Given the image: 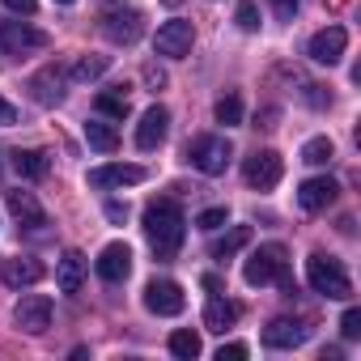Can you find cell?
Returning <instances> with one entry per match:
<instances>
[{
    "instance_id": "6da1fadb",
    "label": "cell",
    "mask_w": 361,
    "mask_h": 361,
    "mask_svg": "<svg viewBox=\"0 0 361 361\" xmlns=\"http://www.w3.org/2000/svg\"><path fill=\"white\" fill-rule=\"evenodd\" d=\"M145 238L153 243L157 259H174V251L183 247V234H188V221H183V209L174 200H153L145 204Z\"/></svg>"
},
{
    "instance_id": "7a4b0ae2",
    "label": "cell",
    "mask_w": 361,
    "mask_h": 361,
    "mask_svg": "<svg viewBox=\"0 0 361 361\" xmlns=\"http://www.w3.org/2000/svg\"><path fill=\"white\" fill-rule=\"evenodd\" d=\"M243 281L251 289H264L272 281H281L285 293H293V281H289V259H285V247L281 243H264L259 251H251V259L243 264Z\"/></svg>"
},
{
    "instance_id": "3957f363",
    "label": "cell",
    "mask_w": 361,
    "mask_h": 361,
    "mask_svg": "<svg viewBox=\"0 0 361 361\" xmlns=\"http://www.w3.org/2000/svg\"><path fill=\"white\" fill-rule=\"evenodd\" d=\"M306 281H310L314 293L336 298V302H344V298L353 293V281H348L344 264H340L336 255H323V251H314V255L306 259Z\"/></svg>"
},
{
    "instance_id": "277c9868",
    "label": "cell",
    "mask_w": 361,
    "mask_h": 361,
    "mask_svg": "<svg viewBox=\"0 0 361 361\" xmlns=\"http://www.w3.org/2000/svg\"><path fill=\"white\" fill-rule=\"evenodd\" d=\"M188 157H192V166H196L200 174H226V166H230L234 149H230V140H226V136L204 132V136H196V140L188 145Z\"/></svg>"
},
{
    "instance_id": "5b68a950",
    "label": "cell",
    "mask_w": 361,
    "mask_h": 361,
    "mask_svg": "<svg viewBox=\"0 0 361 361\" xmlns=\"http://www.w3.org/2000/svg\"><path fill=\"white\" fill-rule=\"evenodd\" d=\"M192 43H196V30H192V22H183V18L161 22L157 35H153V47H157V56H166V60L192 56Z\"/></svg>"
},
{
    "instance_id": "8992f818",
    "label": "cell",
    "mask_w": 361,
    "mask_h": 361,
    "mask_svg": "<svg viewBox=\"0 0 361 361\" xmlns=\"http://www.w3.org/2000/svg\"><path fill=\"white\" fill-rule=\"evenodd\" d=\"M243 174H247V183H251L255 192H272V188L281 183V174H285V161H281L276 149H255V153L247 157Z\"/></svg>"
},
{
    "instance_id": "52a82bcc",
    "label": "cell",
    "mask_w": 361,
    "mask_h": 361,
    "mask_svg": "<svg viewBox=\"0 0 361 361\" xmlns=\"http://www.w3.org/2000/svg\"><path fill=\"white\" fill-rule=\"evenodd\" d=\"M188 298H183V285L178 281H149L145 285V310L149 314H161V319H174V314H183Z\"/></svg>"
},
{
    "instance_id": "ba28073f",
    "label": "cell",
    "mask_w": 361,
    "mask_h": 361,
    "mask_svg": "<svg viewBox=\"0 0 361 361\" xmlns=\"http://www.w3.org/2000/svg\"><path fill=\"white\" fill-rule=\"evenodd\" d=\"M51 39L47 30L39 26H26V22H0V51H9V56H26V51H43Z\"/></svg>"
},
{
    "instance_id": "9c48e42d",
    "label": "cell",
    "mask_w": 361,
    "mask_h": 361,
    "mask_svg": "<svg viewBox=\"0 0 361 361\" xmlns=\"http://www.w3.org/2000/svg\"><path fill=\"white\" fill-rule=\"evenodd\" d=\"M149 170L136 166V161H111V166H98L90 170V188H136L145 183Z\"/></svg>"
},
{
    "instance_id": "30bf717a",
    "label": "cell",
    "mask_w": 361,
    "mask_h": 361,
    "mask_svg": "<svg viewBox=\"0 0 361 361\" xmlns=\"http://www.w3.org/2000/svg\"><path fill=\"white\" fill-rule=\"evenodd\" d=\"M94 268H98V276H102L106 285L128 281V272H132V247H128V243H106V247L98 251Z\"/></svg>"
},
{
    "instance_id": "8fae6325",
    "label": "cell",
    "mask_w": 361,
    "mask_h": 361,
    "mask_svg": "<svg viewBox=\"0 0 361 361\" xmlns=\"http://www.w3.org/2000/svg\"><path fill=\"white\" fill-rule=\"evenodd\" d=\"M13 323H18L22 331H30V336L47 331V327H51V302H47L43 293H26V298L13 306Z\"/></svg>"
},
{
    "instance_id": "7c38bea8",
    "label": "cell",
    "mask_w": 361,
    "mask_h": 361,
    "mask_svg": "<svg viewBox=\"0 0 361 361\" xmlns=\"http://www.w3.org/2000/svg\"><path fill=\"white\" fill-rule=\"evenodd\" d=\"M102 30H106V39H111V43L132 47V43L145 35V18H140L136 9H111V13L102 18Z\"/></svg>"
},
{
    "instance_id": "4fadbf2b",
    "label": "cell",
    "mask_w": 361,
    "mask_h": 361,
    "mask_svg": "<svg viewBox=\"0 0 361 361\" xmlns=\"http://www.w3.org/2000/svg\"><path fill=\"white\" fill-rule=\"evenodd\" d=\"M344 47H348V30H344V26H323V30L310 39V60L331 68V64H340Z\"/></svg>"
},
{
    "instance_id": "5bb4252c",
    "label": "cell",
    "mask_w": 361,
    "mask_h": 361,
    "mask_svg": "<svg viewBox=\"0 0 361 361\" xmlns=\"http://www.w3.org/2000/svg\"><path fill=\"white\" fill-rule=\"evenodd\" d=\"M166 132H170V111L153 102V106L140 115V123H136V149H145V153L157 149V145L166 140Z\"/></svg>"
},
{
    "instance_id": "9a60e30c",
    "label": "cell",
    "mask_w": 361,
    "mask_h": 361,
    "mask_svg": "<svg viewBox=\"0 0 361 361\" xmlns=\"http://www.w3.org/2000/svg\"><path fill=\"white\" fill-rule=\"evenodd\" d=\"M336 196H340V183H336V178H327V174H319V178H306V183L298 188V204H302L306 213H319V209H327Z\"/></svg>"
},
{
    "instance_id": "2e32d148",
    "label": "cell",
    "mask_w": 361,
    "mask_h": 361,
    "mask_svg": "<svg viewBox=\"0 0 361 361\" xmlns=\"http://www.w3.org/2000/svg\"><path fill=\"white\" fill-rule=\"evenodd\" d=\"M64 81H68V77H64L56 64H47L43 73L30 77V98H35L39 106H56V102L64 98Z\"/></svg>"
},
{
    "instance_id": "e0dca14e",
    "label": "cell",
    "mask_w": 361,
    "mask_h": 361,
    "mask_svg": "<svg viewBox=\"0 0 361 361\" xmlns=\"http://www.w3.org/2000/svg\"><path fill=\"white\" fill-rule=\"evenodd\" d=\"M306 336H310V327L298 323V319H272L264 327V344L268 348H298V344H306Z\"/></svg>"
},
{
    "instance_id": "ac0fdd59",
    "label": "cell",
    "mask_w": 361,
    "mask_h": 361,
    "mask_svg": "<svg viewBox=\"0 0 361 361\" xmlns=\"http://www.w3.org/2000/svg\"><path fill=\"white\" fill-rule=\"evenodd\" d=\"M0 281L9 289H26V285H39L43 281V264L30 259V255H18V259H5L0 264Z\"/></svg>"
},
{
    "instance_id": "d6986e66",
    "label": "cell",
    "mask_w": 361,
    "mask_h": 361,
    "mask_svg": "<svg viewBox=\"0 0 361 361\" xmlns=\"http://www.w3.org/2000/svg\"><path fill=\"white\" fill-rule=\"evenodd\" d=\"M9 213L18 217V226L22 230H43L47 226V213H43V204L35 200V192H9Z\"/></svg>"
},
{
    "instance_id": "ffe728a7",
    "label": "cell",
    "mask_w": 361,
    "mask_h": 361,
    "mask_svg": "<svg viewBox=\"0 0 361 361\" xmlns=\"http://www.w3.org/2000/svg\"><path fill=\"white\" fill-rule=\"evenodd\" d=\"M56 285L64 298H77L85 285V255L81 251H64V259L56 264Z\"/></svg>"
},
{
    "instance_id": "44dd1931",
    "label": "cell",
    "mask_w": 361,
    "mask_h": 361,
    "mask_svg": "<svg viewBox=\"0 0 361 361\" xmlns=\"http://www.w3.org/2000/svg\"><path fill=\"white\" fill-rule=\"evenodd\" d=\"M234 323H238V306H234L230 298L213 293L209 306H204V327H209V331H226V327H234Z\"/></svg>"
},
{
    "instance_id": "7402d4cb",
    "label": "cell",
    "mask_w": 361,
    "mask_h": 361,
    "mask_svg": "<svg viewBox=\"0 0 361 361\" xmlns=\"http://www.w3.org/2000/svg\"><path fill=\"white\" fill-rule=\"evenodd\" d=\"M243 247H251V226H230V230L209 247V255H213V259H234Z\"/></svg>"
},
{
    "instance_id": "603a6c76",
    "label": "cell",
    "mask_w": 361,
    "mask_h": 361,
    "mask_svg": "<svg viewBox=\"0 0 361 361\" xmlns=\"http://www.w3.org/2000/svg\"><path fill=\"white\" fill-rule=\"evenodd\" d=\"M13 170L26 178V183H39V178L47 174V153H39V149H18V153H13Z\"/></svg>"
},
{
    "instance_id": "cb8c5ba5",
    "label": "cell",
    "mask_w": 361,
    "mask_h": 361,
    "mask_svg": "<svg viewBox=\"0 0 361 361\" xmlns=\"http://www.w3.org/2000/svg\"><path fill=\"white\" fill-rule=\"evenodd\" d=\"M85 140H90V149H98V153H115V149H119V132H115L106 119H90V123H85Z\"/></svg>"
},
{
    "instance_id": "d4e9b609",
    "label": "cell",
    "mask_w": 361,
    "mask_h": 361,
    "mask_svg": "<svg viewBox=\"0 0 361 361\" xmlns=\"http://www.w3.org/2000/svg\"><path fill=\"white\" fill-rule=\"evenodd\" d=\"M94 106H98V115H111V119H123V115H128V85H115V90H102V94L94 98Z\"/></svg>"
},
{
    "instance_id": "484cf974",
    "label": "cell",
    "mask_w": 361,
    "mask_h": 361,
    "mask_svg": "<svg viewBox=\"0 0 361 361\" xmlns=\"http://www.w3.org/2000/svg\"><path fill=\"white\" fill-rule=\"evenodd\" d=\"M166 344H170V353H174L178 361H196V357H200V336L188 331V327H183V331H170Z\"/></svg>"
},
{
    "instance_id": "4316f807",
    "label": "cell",
    "mask_w": 361,
    "mask_h": 361,
    "mask_svg": "<svg viewBox=\"0 0 361 361\" xmlns=\"http://www.w3.org/2000/svg\"><path fill=\"white\" fill-rule=\"evenodd\" d=\"M331 157H336L331 136H310V140L302 145V161H306V166H327Z\"/></svg>"
},
{
    "instance_id": "83f0119b",
    "label": "cell",
    "mask_w": 361,
    "mask_h": 361,
    "mask_svg": "<svg viewBox=\"0 0 361 361\" xmlns=\"http://www.w3.org/2000/svg\"><path fill=\"white\" fill-rule=\"evenodd\" d=\"M106 68H111V56H81L68 77H73V81H94V77H102Z\"/></svg>"
},
{
    "instance_id": "f1b7e54d",
    "label": "cell",
    "mask_w": 361,
    "mask_h": 361,
    "mask_svg": "<svg viewBox=\"0 0 361 361\" xmlns=\"http://www.w3.org/2000/svg\"><path fill=\"white\" fill-rule=\"evenodd\" d=\"M213 115H217V123H226V128H238V123H243V98H238V94H226V98H217Z\"/></svg>"
},
{
    "instance_id": "f546056e",
    "label": "cell",
    "mask_w": 361,
    "mask_h": 361,
    "mask_svg": "<svg viewBox=\"0 0 361 361\" xmlns=\"http://www.w3.org/2000/svg\"><path fill=\"white\" fill-rule=\"evenodd\" d=\"M234 22H238V30H247V35L259 30V9H255V0H243L238 13H234Z\"/></svg>"
},
{
    "instance_id": "4dcf8cb0",
    "label": "cell",
    "mask_w": 361,
    "mask_h": 361,
    "mask_svg": "<svg viewBox=\"0 0 361 361\" xmlns=\"http://www.w3.org/2000/svg\"><path fill=\"white\" fill-rule=\"evenodd\" d=\"M340 331H344V340H357V336H361V310H357V306H348V310L340 314Z\"/></svg>"
},
{
    "instance_id": "1f68e13d",
    "label": "cell",
    "mask_w": 361,
    "mask_h": 361,
    "mask_svg": "<svg viewBox=\"0 0 361 361\" xmlns=\"http://www.w3.org/2000/svg\"><path fill=\"white\" fill-rule=\"evenodd\" d=\"M196 226H200V230H221V226H226V209H204V213L196 217Z\"/></svg>"
},
{
    "instance_id": "d6a6232c",
    "label": "cell",
    "mask_w": 361,
    "mask_h": 361,
    "mask_svg": "<svg viewBox=\"0 0 361 361\" xmlns=\"http://www.w3.org/2000/svg\"><path fill=\"white\" fill-rule=\"evenodd\" d=\"M243 357H247V344H238V340L217 348V361H243Z\"/></svg>"
},
{
    "instance_id": "836d02e7",
    "label": "cell",
    "mask_w": 361,
    "mask_h": 361,
    "mask_svg": "<svg viewBox=\"0 0 361 361\" xmlns=\"http://www.w3.org/2000/svg\"><path fill=\"white\" fill-rule=\"evenodd\" d=\"M5 9H9V13H22V18H35L39 0H5Z\"/></svg>"
},
{
    "instance_id": "e575fe53",
    "label": "cell",
    "mask_w": 361,
    "mask_h": 361,
    "mask_svg": "<svg viewBox=\"0 0 361 361\" xmlns=\"http://www.w3.org/2000/svg\"><path fill=\"white\" fill-rule=\"evenodd\" d=\"M145 85H149V90H153V94H157V90H161V85H166V73H161V68H157V64H145Z\"/></svg>"
},
{
    "instance_id": "d590c367",
    "label": "cell",
    "mask_w": 361,
    "mask_h": 361,
    "mask_svg": "<svg viewBox=\"0 0 361 361\" xmlns=\"http://www.w3.org/2000/svg\"><path fill=\"white\" fill-rule=\"evenodd\" d=\"M106 221L123 226V221H128V204H119V200H106Z\"/></svg>"
},
{
    "instance_id": "8d00e7d4",
    "label": "cell",
    "mask_w": 361,
    "mask_h": 361,
    "mask_svg": "<svg viewBox=\"0 0 361 361\" xmlns=\"http://www.w3.org/2000/svg\"><path fill=\"white\" fill-rule=\"evenodd\" d=\"M13 123H18V106L0 98V128H13Z\"/></svg>"
},
{
    "instance_id": "74e56055",
    "label": "cell",
    "mask_w": 361,
    "mask_h": 361,
    "mask_svg": "<svg viewBox=\"0 0 361 361\" xmlns=\"http://www.w3.org/2000/svg\"><path fill=\"white\" fill-rule=\"evenodd\" d=\"M272 9H276V18H281V22H289V18L298 13V0H272Z\"/></svg>"
},
{
    "instance_id": "f35d334b",
    "label": "cell",
    "mask_w": 361,
    "mask_h": 361,
    "mask_svg": "<svg viewBox=\"0 0 361 361\" xmlns=\"http://www.w3.org/2000/svg\"><path fill=\"white\" fill-rule=\"evenodd\" d=\"M204 289H213V293H221V276H213V272H209V276H204Z\"/></svg>"
},
{
    "instance_id": "ab89813d",
    "label": "cell",
    "mask_w": 361,
    "mask_h": 361,
    "mask_svg": "<svg viewBox=\"0 0 361 361\" xmlns=\"http://www.w3.org/2000/svg\"><path fill=\"white\" fill-rule=\"evenodd\" d=\"M166 5H170V9H178V5H183V0H166Z\"/></svg>"
},
{
    "instance_id": "60d3db41",
    "label": "cell",
    "mask_w": 361,
    "mask_h": 361,
    "mask_svg": "<svg viewBox=\"0 0 361 361\" xmlns=\"http://www.w3.org/2000/svg\"><path fill=\"white\" fill-rule=\"evenodd\" d=\"M56 5H73V0H56Z\"/></svg>"
}]
</instances>
